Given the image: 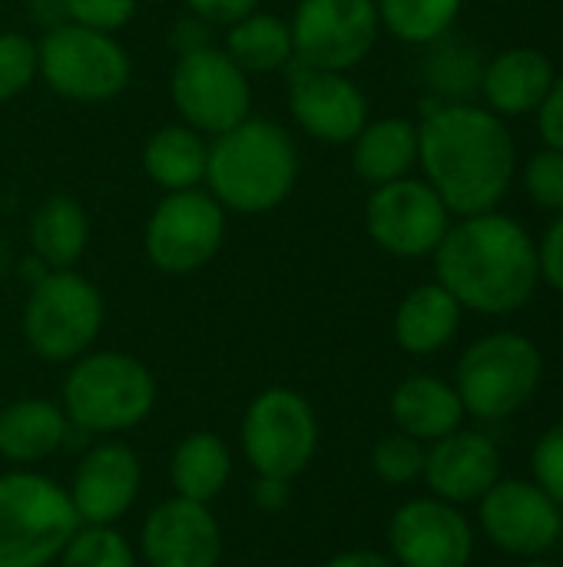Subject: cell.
I'll list each match as a JSON object with an SVG mask.
<instances>
[{"mask_svg":"<svg viewBox=\"0 0 563 567\" xmlns=\"http://www.w3.org/2000/svg\"><path fill=\"white\" fill-rule=\"evenodd\" d=\"M538 266H541V279H548V286L563 296V213H557V219L551 223V229L538 246Z\"/></svg>","mask_w":563,"mask_h":567,"instance_id":"obj_37","label":"cell"},{"mask_svg":"<svg viewBox=\"0 0 563 567\" xmlns=\"http://www.w3.org/2000/svg\"><path fill=\"white\" fill-rule=\"evenodd\" d=\"M66 20L103 33L119 30L136 13V0H63Z\"/></svg>","mask_w":563,"mask_h":567,"instance_id":"obj_36","label":"cell"},{"mask_svg":"<svg viewBox=\"0 0 563 567\" xmlns=\"http://www.w3.org/2000/svg\"><path fill=\"white\" fill-rule=\"evenodd\" d=\"M418 159L428 186L458 216L491 213L514 179V140L498 113L471 103L425 110Z\"/></svg>","mask_w":563,"mask_h":567,"instance_id":"obj_1","label":"cell"},{"mask_svg":"<svg viewBox=\"0 0 563 567\" xmlns=\"http://www.w3.org/2000/svg\"><path fill=\"white\" fill-rule=\"evenodd\" d=\"M557 548H561V567H563V532H561V542H557Z\"/></svg>","mask_w":563,"mask_h":567,"instance_id":"obj_44","label":"cell"},{"mask_svg":"<svg viewBox=\"0 0 563 567\" xmlns=\"http://www.w3.org/2000/svg\"><path fill=\"white\" fill-rule=\"evenodd\" d=\"M319 415L305 395L272 385L259 392L239 425L242 458L259 478L295 482L319 452Z\"/></svg>","mask_w":563,"mask_h":567,"instance_id":"obj_8","label":"cell"},{"mask_svg":"<svg viewBox=\"0 0 563 567\" xmlns=\"http://www.w3.org/2000/svg\"><path fill=\"white\" fill-rule=\"evenodd\" d=\"M388 555L398 567H468L475 528L458 505L435 495L408 498L388 522Z\"/></svg>","mask_w":563,"mask_h":567,"instance_id":"obj_15","label":"cell"},{"mask_svg":"<svg viewBox=\"0 0 563 567\" xmlns=\"http://www.w3.org/2000/svg\"><path fill=\"white\" fill-rule=\"evenodd\" d=\"M90 239L86 213L70 196H50L30 219V246L46 269H70Z\"/></svg>","mask_w":563,"mask_h":567,"instance_id":"obj_26","label":"cell"},{"mask_svg":"<svg viewBox=\"0 0 563 567\" xmlns=\"http://www.w3.org/2000/svg\"><path fill=\"white\" fill-rule=\"evenodd\" d=\"M551 83H554V66L541 50L511 47L484 66L481 93L491 103V113L524 116V113H538Z\"/></svg>","mask_w":563,"mask_h":567,"instance_id":"obj_22","label":"cell"},{"mask_svg":"<svg viewBox=\"0 0 563 567\" xmlns=\"http://www.w3.org/2000/svg\"><path fill=\"white\" fill-rule=\"evenodd\" d=\"M37 70L66 100L100 103L129 83L126 50L103 30L80 23H56L37 47Z\"/></svg>","mask_w":563,"mask_h":567,"instance_id":"obj_9","label":"cell"},{"mask_svg":"<svg viewBox=\"0 0 563 567\" xmlns=\"http://www.w3.org/2000/svg\"><path fill=\"white\" fill-rule=\"evenodd\" d=\"M478 525L498 551L531 561L557 548L563 508L534 478H498L478 502Z\"/></svg>","mask_w":563,"mask_h":567,"instance_id":"obj_11","label":"cell"},{"mask_svg":"<svg viewBox=\"0 0 563 567\" xmlns=\"http://www.w3.org/2000/svg\"><path fill=\"white\" fill-rule=\"evenodd\" d=\"M252 502L259 512H285L292 505V482L285 478H259L256 475V485H252Z\"/></svg>","mask_w":563,"mask_h":567,"instance_id":"obj_40","label":"cell"},{"mask_svg":"<svg viewBox=\"0 0 563 567\" xmlns=\"http://www.w3.org/2000/svg\"><path fill=\"white\" fill-rule=\"evenodd\" d=\"M289 106L295 123L322 143H352L368 123L362 90L335 70L289 66Z\"/></svg>","mask_w":563,"mask_h":567,"instance_id":"obj_19","label":"cell"},{"mask_svg":"<svg viewBox=\"0 0 563 567\" xmlns=\"http://www.w3.org/2000/svg\"><path fill=\"white\" fill-rule=\"evenodd\" d=\"M37 73V47L20 33H0V103L17 96Z\"/></svg>","mask_w":563,"mask_h":567,"instance_id":"obj_34","label":"cell"},{"mask_svg":"<svg viewBox=\"0 0 563 567\" xmlns=\"http://www.w3.org/2000/svg\"><path fill=\"white\" fill-rule=\"evenodd\" d=\"M524 186L531 199L541 209L563 213V153L561 150H541L524 166Z\"/></svg>","mask_w":563,"mask_h":567,"instance_id":"obj_33","label":"cell"},{"mask_svg":"<svg viewBox=\"0 0 563 567\" xmlns=\"http://www.w3.org/2000/svg\"><path fill=\"white\" fill-rule=\"evenodd\" d=\"M226 53L242 73H269L292 63V27L272 13H249L232 23Z\"/></svg>","mask_w":563,"mask_h":567,"instance_id":"obj_28","label":"cell"},{"mask_svg":"<svg viewBox=\"0 0 563 567\" xmlns=\"http://www.w3.org/2000/svg\"><path fill=\"white\" fill-rule=\"evenodd\" d=\"M173 100L183 120L202 133H226L249 120V80L216 47L183 53L173 70Z\"/></svg>","mask_w":563,"mask_h":567,"instance_id":"obj_13","label":"cell"},{"mask_svg":"<svg viewBox=\"0 0 563 567\" xmlns=\"http://www.w3.org/2000/svg\"><path fill=\"white\" fill-rule=\"evenodd\" d=\"M76 528V508L60 482L30 468L0 475V567L56 565Z\"/></svg>","mask_w":563,"mask_h":567,"instance_id":"obj_5","label":"cell"},{"mask_svg":"<svg viewBox=\"0 0 563 567\" xmlns=\"http://www.w3.org/2000/svg\"><path fill=\"white\" fill-rule=\"evenodd\" d=\"M169 482L179 498L212 505L232 482V452L216 432H189L169 455Z\"/></svg>","mask_w":563,"mask_h":567,"instance_id":"obj_24","label":"cell"},{"mask_svg":"<svg viewBox=\"0 0 563 567\" xmlns=\"http://www.w3.org/2000/svg\"><path fill=\"white\" fill-rule=\"evenodd\" d=\"M538 126H541L544 143L563 153V76H554L544 103L538 106Z\"/></svg>","mask_w":563,"mask_h":567,"instance_id":"obj_38","label":"cell"},{"mask_svg":"<svg viewBox=\"0 0 563 567\" xmlns=\"http://www.w3.org/2000/svg\"><path fill=\"white\" fill-rule=\"evenodd\" d=\"M534 482L563 508V419L554 422L531 452Z\"/></svg>","mask_w":563,"mask_h":567,"instance_id":"obj_35","label":"cell"},{"mask_svg":"<svg viewBox=\"0 0 563 567\" xmlns=\"http://www.w3.org/2000/svg\"><path fill=\"white\" fill-rule=\"evenodd\" d=\"M186 3L209 27H232L256 10V0H186Z\"/></svg>","mask_w":563,"mask_h":567,"instance_id":"obj_39","label":"cell"},{"mask_svg":"<svg viewBox=\"0 0 563 567\" xmlns=\"http://www.w3.org/2000/svg\"><path fill=\"white\" fill-rule=\"evenodd\" d=\"M544 379L541 349L521 332H491L475 339L458 359L455 389L478 422H508L518 415Z\"/></svg>","mask_w":563,"mask_h":567,"instance_id":"obj_6","label":"cell"},{"mask_svg":"<svg viewBox=\"0 0 563 567\" xmlns=\"http://www.w3.org/2000/svg\"><path fill=\"white\" fill-rule=\"evenodd\" d=\"M222 233L226 216L216 196L179 189L153 209L146 226V256L156 269L169 276H186L219 252Z\"/></svg>","mask_w":563,"mask_h":567,"instance_id":"obj_12","label":"cell"},{"mask_svg":"<svg viewBox=\"0 0 563 567\" xmlns=\"http://www.w3.org/2000/svg\"><path fill=\"white\" fill-rule=\"evenodd\" d=\"M418 159V126L408 120H378L365 123V130L355 136V173L372 183L385 186L392 179H402Z\"/></svg>","mask_w":563,"mask_h":567,"instance_id":"obj_25","label":"cell"},{"mask_svg":"<svg viewBox=\"0 0 563 567\" xmlns=\"http://www.w3.org/2000/svg\"><path fill=\"white\" fill-rule=\"evenodd\" d=\"M501 478V449L481 429H458L431 445H425L421 482L428 495L448 505H478Z\"/></svg>","mask_w":563,"mask_h":567,"instance_id":"obj_18","label":"cell"},{"mask_svg":"<svg viewBox=\"0 0 563 567\" xmlns=\"http://www.w3.org/2000/svg\"><path fill=\"white\" fill-rule=\"evenodd\" d=\"M139 558L146 567H219L222 528L209 505L173 495L143 518Z\"/></svg>","mask_w":563,"mask_h":567,"instance_id":"obj_17","label":"cell"},{"mask_svg":"<svg viewBox=\"0 0 563 567\" xmlns=\"http://www.w3.org/2000/svg\"><path fill=\"white\" fill-rule=\"evenodd\" d=\"M206 163L209 150L199 140V133H192V126H166L153 133L143 153L149 179L169 193L196 189V183L206 179Z\"/></svg>","mask_w":563,"mask_h":567,"instance_id":"obj_27","label":"cell"},{"mask_svg":"<svg viewBox=\"0 0 563 567\" xmlns=\"http://www.w3.org/2000/svg\"><path fill=\"white\" fill-rule=\"evenodd\" d=\"M435 53L428 56V83L441 93L451 96V103H465L475 90H481L484 63L475 47L458 43V40H435Z\"/></svg>","mask_w":563,"mask_h":567,"instance_id":"obj_30","label":"cell"},{"mask_svg":"<svg viewBox=\"0 0 563 567\" xmlns=\"http://www.w3.org/2000/svg\"><path fill=\"white\" fill-rule=\"evenodd\" d=\"M451 209L421 179H392L378 186L365 206L368 236L392 256L418 259L441 246L451 229Z\"/></svg>","mask_w":563,"mask_h":567,"instance_id":"obj_14","label":"cell"},{"mask_svg":"<svg viewBox=\"0 0 563 567\" xmlns=\"http://www.w3.org/2000/svg\"><path fill=\"white\" fill-rule=\"evenodd\" d=\"M56 567H139L136 548L116 525H80Z\"/></svg>","mask_w":563,"mask_h":567,"instance_id":"obj_31","label":"cell"},{"mask_svg":"<svg viewBox=\"0 0 563 567\" xmlns=\"http://www.w3.org/2000/svg\"><path fill=\"white\" fill-rule=\"evenodd\" d=\"M299 176L292 136L269 120H242L209 146L206 179L219 206L236 213H265L279 206Z\"/></svg>","mask_w":563,"mask_h":567,"instance_id":"obj_3","label":"cell"},{"mask_svg":"<svg viewBox=\"0 0 563 567\" xmlns=\"http://www.w3.org/2000/svg\"><path fill=\"white\" fill-rule=\"evenodd\" d=\"M100 289L73 269L40 276L23 306V339L43 362H76L103 329Z\"/></svg>","mask_w":563,"mask_h":567,"instance_id":"obj_7","label":"cell"},{"mask_svg":"<svg viewBox=\"0 0 563 567\" xmlns=\"http://www.w3.org/2000/svg\"><path fill=\"white\" fill-rule=\"evenodd\" d=\"M378 20L405 43L441 40L461 13V0H378Z\"/></svg>","mask_w":563,"mask_h":567,"instance_id":"obj_29","label":"cell"},{"mask_svg":"<svg viewBox=\"0 0 563 567\" xmlns=\"http://www.w3.org/2000/svg\"><path fill=\"white\" fill-rule=\"evenodd\" d=\"M461 312V302L441 282L418 286L395 312V342L408 355H435L458 336Z\"/></svg>","mask_w":563,"mask_h":567,"instance_id":"obj_23","label":"cell"},{"mask_svg":"<svg viewBox=\"0 0 563 567\" xmlns=\"http://www.w3.org/2000/svg\"><path fill=\"white\" fill-rule=\"evenodd\" d=\"M70 435L73 425L63 405L50 399H17L0 409V458L17 468L46 462L66 445Z\"/></svg>","mask_w":563,"mask_h":567,"instance_id":"obj_21","label":"cell"},{"mask_svg":"<svg viewBox=\"0 0 563 567\" xmlns=\"http://www.w3.org/2000/svg\"><path fill=\"white\" fill-rule=\"evenodd\" d=\"M521 567H561V565H554V561H548V558H531V561H524Z\"/></svg>","mask_w":563,"mask_h":567,"instance_id":"obj_43","label":"cell"},{"mask_svg":"<svg viewBox=\"0 0 563 567\" xmlns=\"http://www.w3.org/2000/svg\"><path fill=\"white\" fill-rule=\"evenodd\" d=\"M378 27L375 0H302L292 20V60L345 73L368 56Z\"/></svg>","mask_w":563,"mask_h":567,"instance_id":"obj_10","label":"cell"},{"mask_svg":"<svg viewBox=\"0 0 563 567\" xmlns=\"http://www.w3.org/2000/svg\"><path fill=\"white\" fill-rule=\"evenodd\" d=\"M395 432H405L418 439L421 445H431L451 432H458L468 419L461 395L455 382H445L438 375H408L398 382L388 402Z\"/></svg>","mask_w":563,"mask_h":567,"instance_id":"obj_20","label":"cell"},{"mask_svg":"<svg viewBox=\"0 0 563 567\" xmlns=\"http://www.w3.org/2000/svg\"><path fill=\"white\" fill-rule=\"evenodd\" d=\"M143 488V462L136 449L119 439H103L90 445L70 482V502L80 525H119Z\"/></svg>","mask_w":563,"mask_h":567,"instance_id":"obj_16","label":"cell"},{"mask_svg":"<svg viewBox=\"0 0 563 567\" xmlns=\"http://www.w3.org/2000/svg\"><path fill=\"white\" fill-rule=\"evenodd\" d=\"M60 405L80 435H123L156 409L153 372L126 352H86L70 362Z\"/></svg>","mask_w":563,"mask_h":567,"instance_id":"obj_4","label":"cell"},{"mask_svg":"<svg viewBox=\"0 0 563 567\" xmlns=\"http://www.w3.org/2000/svg\"><path fill=\"white\" fill-rule=\"evenodd\" d=\"M206 27H209V23H202L199 17H196V20H183V23L176 27L173 43H176L179 56H183V53H192V50L209 47V30H206Z\"/></svg>","mask_w":563,"mask_h":567,"instance_id":"obj_42","label":"cell"},{"mask_svg":"<svg viewBox=\"0 0 563 567\" xmlns=\"http://www.w3.org/2000/svg\"><path fill=\"white\" fill-rule=\"evenodd\" d=\"M372 472L385 485H411L421 482L425 472V445L405 432H392L372 449Z\"/></svg>","mask_w":563,"mask_h":567,"instance_id":"obj_32","label":"cell"},{"mask_svg":"<svg viewBox=\"0 0 563 567\" xmlns=\"http://www.w3.org/2000/svg\"><path fill=\"white\" fill-rule=\"evenodd\" d=\"M438 282L481 316H508L531 302L541 266L538 246L521 223L501 213L465 216L435 249Z\"/></svg>","mask_w":563,"mask_h":567,"instance_id":"obj_2","label":"cell"},{"mask_svg":"<svg viewBox=\"0 0 563 567\" xmlns=\"http://www.w3.org/2000/svg\"><path fill=\"white\" fill-rule=\"evenodd\" d=\"M322 567H398L388 551H372V548H352L335 558H329Z\"/></svg>","mask_w":563,"mask_h":567,"instance_id":"obj_41","label":"cell"}]
</instances>
